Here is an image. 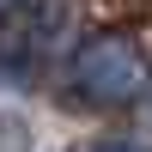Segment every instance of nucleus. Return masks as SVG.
Listing matches in <instances>:
<instances>
[{"label": "nucleus", "instance_id": "obj_2", "mask_svg": "<svg viewBox=\"0 0 152 152\" xmlns=\"http://www.w3.org/2000/svg\"><path fill=\"white\" fill-rule=\"evenodd\" d=\"M152 91L146 55L128 37H85L67 55V97L85 110H128Z\"/></svg>", "mask_w": 152, "mask_h": 152}, {"label": "nucleus", "instance_id": "obj_1", "mask_svg": "<svg viewBox=\"0 0 152 152\" xmlns=\"http://www.w3.org/2000/svg\"><path fill=\"white\" fill-rule=\"evenodd\" d=\"M73 49H79L73 0H31L18 18L0 24V73H12L18 85H37L49 73H61Z\"/></svg>", "mask_w": 152, "mask_h": 152}, {"label": "nucleus", "instance_id": "obj_6", "mask_svg": "<svg viewBox=\"0 0 152 152\" xmlns=\"http://www.w3.org/2000/svg\"><path fill=\"white\" fill-rule=\"evenodd\" d=\"M146 110H152V91H146Z\"/></svg>", "mask_w": 152, "mask_h": 152}, {"label": "nucleus", "instance_id": "obj_4", "mask_svg": "<svg viewBox=\"0 0 152 152\" xmlns=\"http://www.w3.org/2000/svg\"><path fill=\"white\" fill-rule=\"evenodd\" d=\"M31 140H24V128L18 122H0V152H24Z\"/></svg>", "mask_w": 152, "mask_h": 152}, {"label": "nucleus", "instance_id": "obj_5", "mask_svg": "<svg viewBox=\"0 0 152 152\" xmlns=\"http://www.w3.org/2000/svg\"><path fill=\"white\" fill-rule=\"evenodd\" d=\"M24 6H31V0H0V24H6V18H18Z\"/></svg>", "mask_w": 152, "mask_h": 152}, {"label": "nucleus", "instance_id": "obj_3", "mask_svg": "<svg viewBox=\"0 0 152 152\" xmlns=\"http://www.w3.org/2000/svg\"><path fill=\"white\" fill-rule=\"evenodd\" d=\"M79 152H152L146 140H116V134H110V140H85Z\"/></svg>", "mask_w": 152, "mask_h": 152}]
</instances>
